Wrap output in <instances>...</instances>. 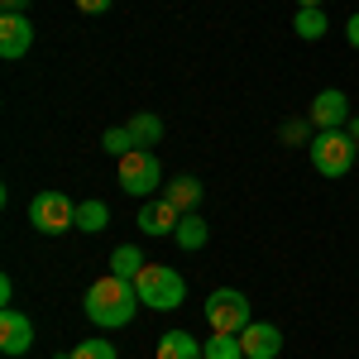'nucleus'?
I'll return each mask as SVG.
<instances>
[{
	"label": "nucleus",
	"instance_id": "f257e3e1",
	"mask_svg": "<svg viewBox=\"0 0 359 359\" xmlns=\"http://www.w3.org/2000/svg\"><path fill=\"white\" fill-rule=\"evenodd\" d=\"M82 311H86V321L101 326V331H120V326H130L135 311H139L135 283H130V278H115V273L96 278V283L86 287V297H82Z\"/></svg>",
	"mask_w": 359,
	"mask_h": 359
},
{
	"label": "nucleus",
	"instance_id": "f03ea898",
	"mask_svg": "<svg viewBox=\"0 0 359 359\" xmlns=\"http://www.w3.org/2000/svg\"><path fill=\"white\" fill-rule=\"evenodd\" d=\"M135 292L149 311H172L187 297V278L177 269H168V264H144V273L135 278Z\"/></svg>",
	"mask_w": 359,
	"mask_h": 359
},
{
	"label": "nucleus",
	"instance_id": "7ed1b4c3",
	"mask_svg": "<svg viewBox=\"0 0 359 359\" xmlns=\"http://www.w3.org/2000/svg\"><path fill=\"white\" fill-rule=\"evenodd\" d=\"M306 149H311V168H316L321 177H335V182H340L359 158V144L345 135V130H321Z\"/></svg>",
	"mask_w": 359,
	"mask_h": 359
},
{
	"label": "nucleus",
	"instance_id": "20e7f679",
	"mask_svg": "<svg viewBox=\"0 0 359 359\" xmlns=\"http://www.w3.org/2000/svg\"><path fill=\"white\" fill-rule=\"evenodd\" d=\"M115 182L130 196L149 201V196H158V187H163V163H158L149 149H135V154L115 158Z\"/></svg>",
	"mask_w": 359,
	"mask_h": 359
},
{
	"label": "nucleus",
	"instance_id": "39448f33",
	"mask_svg": "<svg viewBox=\"0 0 359 359\" xmlns=\"http://www.w3.org/2000/svg\"><path fill=\"white\" fill-rule=\"evenodd\" d=\"M77 206L82 201H72L67 192H39L29 201V225L39 235H67L77 225Z\"/></svg>",
	"mask_w": 359,
	"mask_h": 359
},
{
	"label": "nucleus",
	"instance_id": "423d86ee",
	"mask_svg": "<svg viewBox=\"0 0 359 359\" xmlns=\"http://www.w3.org/2000/svg\"><path fill=\"white\" fill-rule=\"evenodd\" d=\"M254 321L249 316V297L240 292V287H216L211 297H206V326L221 335H240Z\"/></svg>",
	"mask_w": 359,
	"mask_h": 359
},
{
	"label": "nucleus",
	"instance_id": "0eeeda50",
	"mask_svg": "<svg viewBox=\"0 0 359 359\" xmlns=\"http://www.w3.org/2000/svg\"><path fill=\"white\" fill-rule=\"evenodd\" d=\"M34 48V25L29 15H0V57L5 62H20Z\"/></svg>",
	"mask_w": 359,
	"mask_h": 359
},
{
	"label": "nucleus",
	"instance_id": "6e6552de",
	"mask_svg": "<svg viewBox=\"0 0 359 359\" xmlns=\"http://www.w3.org/2000/svg\"><path fill=\"white\" fill-rule=\"evenodd\" d=\"M240 345H245V359H278L283 355V331L273 321H249L240 331Z\"/></svg>",
	"mask_w": 359,
	"mask_h": 359
},
{
	"label": "nucleus",
	"instance_id": "1a4fd4ad",
	"mask_svg": "<svg viewBox=\"0 0 359 359\" xmlns=\"http://www.w3.org/2000/svg\"><path fill=\"white\" fill-rule=\"evenodd\" d=\"M29 345H34V321H29L25 311L5 306L0 311V350L15 359V355H29Z\"/></svg>",
	"mask_w": 359,
	"mask_h": 359
},
{
	"label": "nucleus",
	"instance_id": "9d476101",
	"mask_svg": "<svg viewBox=\"0 0 359 359\" xmlns=\"http://www.w3.org/2000/svg\"><path fill=\"white\" fill-rule=\"evenodd\" d=\"M316 130H340V125H350V101H345V91H316V101H311V115H306Z\"/></svg>",
	"mask_w": 359,
	"mask_h": 359
},
{
	"label": "nucleus",
	"instance_id": "9b49d317",
	"mask_svg": "<svg viewBox=\"0 0 359 359\" xmlns=\"http://www.w3.org/2000/svg\"><path fill=\"white\" fill-rule=\"evenodd\" d=\"M177 221H182V211H177L172 201H163V196H149V201H139L135 225L144 230V235H172V230H177Z\"/></svg>",
	"mask_w": 359,
	"mask_h": 359
},
{
	"label": "nucleus",
	"instance_id": "f8f14e48",
	"mask_svg": "<svg viewBox=\"0 0 359 359\" xmlns=\"http://www.w3.org/2000/svg\"><path fill=\"white\" fill-rule=\"evenodd\" d=\"M154 359H201V345H196V335H187V331H163Z\"/></svg>",
	"mask_w": 359,
	"mask_h": 359
},
{
	"label": "nucleus",
	"instance_id": "ddd939ff",
	"mask_svg": "<svg viewBox=\"0 0 359 359\" xmlns=\"http://www.w3.org/2000/svg\"><path fill=\"white\" fill-rule=\"evenodd\" d=\"M158 196L172 201V206L187 216V211H196V201H201V182H196V177H172V182H163V192H158Z\"/></svg>",
	"mask_w": 359,
	"mask_h": 359
},
{
	"label": "nucleus",
	"instance_id": "4468645a",
	"mask_svg": "<svg viewBox=\"0 0 359 359\" xmlns=\"http://www.w3.org/2000/svg\"><path fill=\"white\" fill-rule=\"evenodd\" d=\"M172 240H177V249H206V240H211V230H206V221L196 216V211H187L182 221H177V230H172Z\"/></svg>",
	"mask_w": 359,
	"mask_h": 359
},
{
	"label": "nucleus",
	"instance_id": "2eb2a0df",
	"mask_svg": "<svg viewBox=\"0 0 359 359\" xmlns=\"http://www.w3.org/2000/svg\"><path fill=\"white\" fill-rule=\"evenodd\" d=\"M292 29H297V39L316 43V39L331 29V20H326V10H321V5H297V20H292Z\"/></svg>",
	"mask_w": 359,
	"mask_h": 359
},
{
	"label": "nucleus",
	"instance_id": "dca6fc26",
	"mask_svg": "<svg viewBox=\"0 0 359 359\" xmlns=\"http://www.w3.org/2000/svg\"><path fill=\"white\" fill-rule=\"evenodd\" d=\"M201 359H245V345H240V335L211 331V340L201 345Z\"/></svg>",
	"mask_w": 359,
	"mask_h": 359
},
{
	"label": "nucleus",
	"instance_id": "f3484780",
	"mask_svg": "<svg viewBox=\"0 0 359 359\" xmlns=\"http://www.w3.org/2000/svg\"><path fill=\"white\" fill-rule=\"evenodd\" d=\"M111 273H115V278H130V283H135V278L144 273V254H139L135 245H120V249L111 254Z\"/></svg>",
	"mask_w": 359,
	"mask_h": 359
},
{
	"label": "nucleus",
	"instance_id": "a211bd4d",
	"mask_svg": "<svg viewBox=\"0 0 359 359\" xmlns=\"http://www.w3.org/2000/svg\"><path fill=\"white\" fill-rule=\"evenodd\" d=\"M106 225H111V206H106V201H82V206H77V230L96 235V230H106Z\"/></svg>",
	"mask_w": 359,
	"mask_h": 359
},
{
	"label": "nucleus",
	"instance_id": "6ab92c4d",
	"mask_svg": "<svg viewBox=\"0 0 359 359\" xmlns=\"http://www.w3.org/2000/svg\"><path fill=\"white\" fill-rule=\"evenodd\" d=\"M130 135H135L139 149H149V144H158V139H163V120H158V115H149V111H139L135 120H130Z\"/></svg>",
	"mask_w": 359,
	"mask_h": 359
},
{
	"label": "nucleus",
	"instance_id": "aec40b11",
	"mask_svg": "<svg viewBox=\"0 0 359 359\" xmlns=\"http://www.w3.org/2000/svg\"><path fill=\"white\" fill-rule=\"evenodd\" d=\"M101 149H106L111 158H125V154H135L139 144H135V135H130V125H120V130H106V139H101Z\"/></svg>",
	"mask_w": 359,
	"mask_h": 359
},
{
	"label": "nucleus",
	"instance_id": "412c9836",
	"mask_svg": "<svg viewBox=\"0 0 359 359\" xmlns=\"http://www.w3.org/2000/svg\"><path fill=\"white\" fill-rule=\"evenodd\" d=\"M67 359H115V345L96 335V340H82V345H77V350H72Z\"/></svg>",
	"mask_w": 359,
	"mask_h": 359
},
{
	"label": "nucleus",
	"instance_id": "4be33fe9",
	"mask_svg": "<svg viewBox=\"0 0 359 359\" xmlns=\"http://www.w3.org/2000/svg\"><path fill=\"white\" fill-rule=\"evenodd\" d=\"M283 144H306V120H287L283 125Z\"/></svg>",
	"mask_w": 359,
	"mask_h": 359
},
{
	"label": "nucleus",
	"instance_id": "5701e85b",
	"mask_svg": "<svg viewBox=\"0 0 359 359\" xmlns=\"http://www.w3.org/2000/svg\"><path fill=\"white\" fill-rule=\"evenodd\" d=\"M111 5H115V0H77V10H82V15H106Z\"/></svg>",
	"mask_w": 359,
	"mask_h": 359
},
{
	"label": "nucleus",
	"instance_id": "b1692460",
	"mask_svg": "<svg viewBox=\"0 0 359 359\" xmlns=\"http://www.w3.org/2000/svg\"><path fill=\"white\" fill-rule=\"evenodd\" d=\"M29 5H34V0H0L5 15H29Z\"/></svg>",
	"mask_w": 359,
	"mask_h": 359
},
{
	"label": "nucleus",
	"instance_id": "393cba45",
	"mask_svg": "<svg viewBox=\"0 0 359 359\" xmlns=\"http://www.w3.org/2000/svg\"><path fill=\"white\" fill-rule=\"evenodd\" d=\"M345 39H350V48H359V10L345 20Z\"/></svg>",
	"mask_w": 359,
	"mask_h": 359
},
{
	"label": "nucleus",
	"instance_id": "a878e982",
	"mask_svg": "<svg viewBox=\"0 0 359 359\" xmlns=\"http://www.w3.org/2000/svg\"><path fill=\"white\" fill-rule=\"evenodd\" d=\"M345 135H350V139L359 144V120H350V125H345Z\"/></svg>",
	"mask_w": 359,
	"mask_h": 359
},
{
	"label": "nucleus",
	"instance_id": "bb28decb",
	"mask_svg": "<svg viewBox=\"0 0 359 359\" xmlns=\"http://www.w3.org/2000/svg\"><path fill=\"white\" fill-rule=\"evenodd\" d=\"M297 5H326V0H297Z\"/></svg>",
	"mask_w": 359,
	"mask_h": 359
},
{
	"label": "nucleus",
	"instance_id": "cd10ccee",
	"mask_svg": "<svg viewBox=\"0 0 359 359\" xmlns=\"http://www.w3.org/2000/svg\"><path fill=\"white\" fill-rule=\"evenodd\" d=\"M57 359H67V355H57Z\"/></svg>",
	"mask_w": 359,
	"mask_h": 359
}]
</instances>
